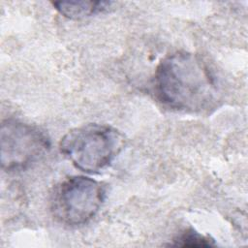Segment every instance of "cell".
I'll list each match as a JSON object with an SVG mask.
<instances>
[{"label": "cell", "instance_id": "cell-1", "mask_svg": "<svg viewBox=\"0 0 248 248\" xmlns=\"http://www.w3.org/2000/svg\"><path fill=\"white\" fill-rule=\"evenodd\" d=\"M154 92L166 107L184 112H204L217 106L221 88L216 74L199 54L185 50L164 57L154 73Z\"/></svg>", "mask_w": 248, "mask_h": 248}, {"label": "cell", "instance_id": "cell-2", "mask_svg": "<svg viewBox=\"0 0 248 248\" xmlns=\"http://www.w3.org/2000/svg\"><path fill=\"white\" fill-rule=\"evenodd\" d=\"M125 145L114 127L91 123L74 128L60 140V152L79 170L98 173L108 168Z\"/></svg>", "mask_w": 248, "mask_h": 248}, {"label": "cell", "instance_id": "cell-3", "mask_svg": "<svg viewBox=\"0 0 248 248\" xmlns=\"http://www.w3.org/2000/svg\"><path fill=\"white\" fill-rule=\"evenodd\" d=\"M105 199L103 183L83 175L70 176L56 187L51 199V212L62 224L84 225L98 213Z\"/></svg>", "mask_w": 248, "mask_h": 248}, {"label": "cell", "instance_id": "cell-4", "mask_svg": "<svg viewBox=\"0 0 248 248\" xmlns=\"http://www.w3.org/2000/svg\"><path fill=\"white\" fill-rule=\"evenodd\" d=\"M49 146L48 138L38 127L14 118L2 121L0 156L3 170H24L45 155Z\"/></svg>", "mask_w": 248, "mask_h": 248}, {"label": "cell", "instance_id": "cell-5", "mask_svg": "<svg viewBox=\"0 0 248 248\" xmlns=\"http://www.w3.org/2000/svg\"><path fill=\"white\" fill-rule=\"evenodd\" d=\"M111 2L106 1H85V0H70L57 1L52 5L56 11L63 16L70 19H81L108 10Z\"/></svg>", "mask_w": 248, "mask_h": 248}, {"label": "cell", "instance_id": "cell-6", "mask_svg": "<svg viewBox=\"0 0 248 248\" xmlns=\"http://www.w3.org/2000/svg\"><path fill=\"white\" fill-rule=\"evenodd\" d=\"M170 245L178 247H212L216 243L209 236L203 235L193 229H188L173 238Z\"/></svg>", "mask_w": 248, "mask_h": 248}]
</instances>
